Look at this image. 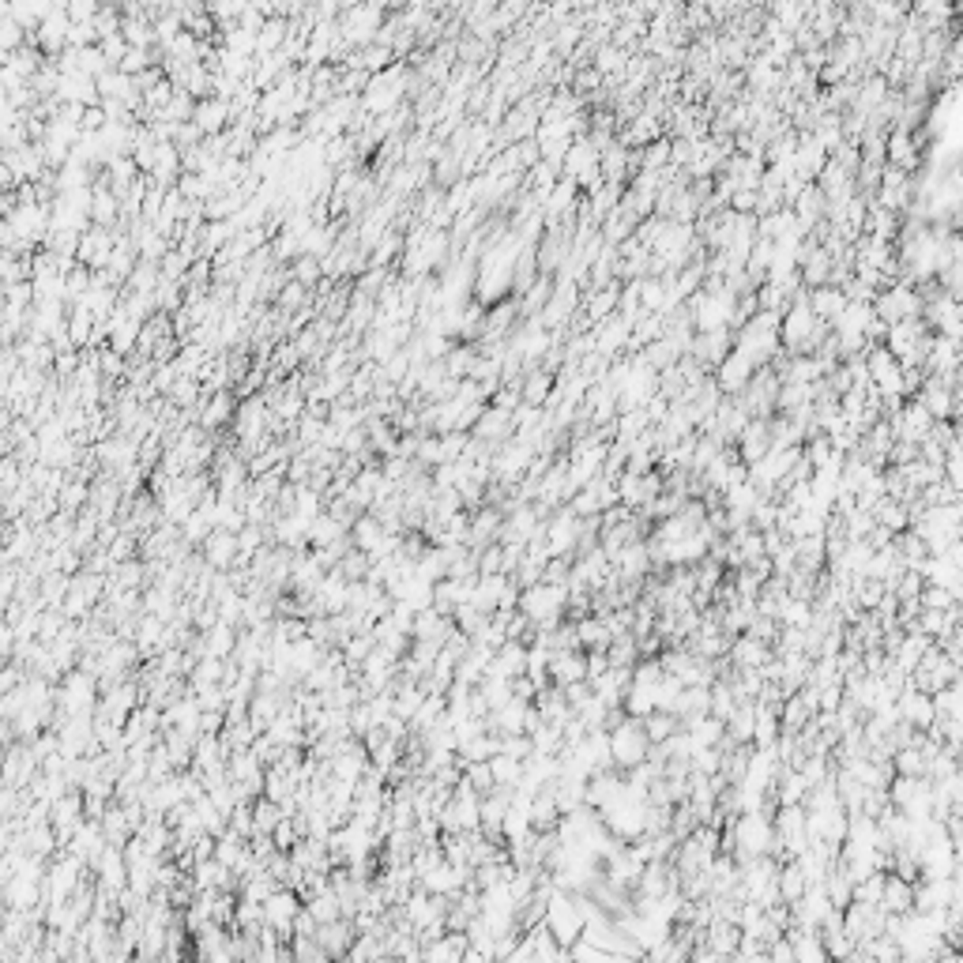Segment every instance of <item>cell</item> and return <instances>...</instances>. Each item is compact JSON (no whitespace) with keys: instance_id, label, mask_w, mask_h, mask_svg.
<instances>
[{"instance_id":"6da1fadb","label":"cell","mask_w":963,"mask_h":963,"mask_svg":"<svg viewBox=\"0 0 963 963\" xmlns=\"http://www.w3.org/2000/svg\"><path fill=\"white\" fill-rule=\"evenodd\" d=\"M647 734H644V723L625 715L618 726H610V756H614V768L618 772H628L632 764H640L647 760Z\"/></svg>"},{"instance_id":"7a4b0ae2","label":"cell","mask_w":963,"mask_h":963,"mask_svg":"<svg viewBox=\"0 0 963 963\" xmlns=\"http://www.w3.org/2000/svg\"><path fill=\"white\" fill-rule=\"evenodd\" d=\"M919 313H922V301L910 287H892L889 294H880L877 306H873V316L884 320V324H896V320L919 316Z\"/></svg>"},{"instance_id":"3957f363","label":"cell","mask_w":963,"mask_h":963,"mask_svg":"<svg viewBox=\"0 0 963 963\" xmlns=\"http://www.w3.org/2000/svg\"><path fill=\"white\" fill-rule=\"evenodd\" d=\"M896 712H900V719H903V723H910L915 730H926V726L937 719L929 693H919V689H910V686L896 693Z\"/></svg>"},{"instance_id":"277c9868","label":"cell","mask_w":963,"mask_h":963,"mask_svg":"<svg viewBox=\"0 0 963 963\" xmlns=\"http://www.w3.org/2000/svg\"><path fill=\"white\" fill-rule=\"evenodd\" d=\"M910 900H915V884L903 880V877L892 873V870H884V889H880L877 907H880V910H889V915H907V910H910Z\"/></svg>"},{"instance_id":"5b68a950","label":"cell","mask_w":963,"mask_h":963,"mask_svg":"<svg viewBox=\"0 0 963 963\" xmlns=\"http://www.w3.org/2000/svg\"><path fill=\"white\" fill-rule=\"evenodd\" d=\"M738 444H742V463H756L760 455L772 448V429H768V418H756V422H745V429L738 433Z\"/></svg>"},{"instance_id":"8992f818","label":"cell","mask_w":963,"mask_h":963,"mask_svg":"<svg viewBox=\"0 0 963 963\" xmlns=\"http://www.w3.org/2000/svg\"><path fill=\"white\" fill-rule=\"evenodd\" d=\"M809 309H813L817 320L835 324V320H840V313L847 309V294H843L840 287H835V283H824V287L813 290V301H809Z\"/></svg>"},{"instance_id":"52a82bcc","label":"cell","mask_w":963,"mask_h":963,"mask_svg":"<svg viewBox=\"0 0 963 963\" xmlns=\"http://www.w3.org/2000/svg\"><path fill=\"white\" fill-rule=\"evenodd\" d=\"M775 889H779L783 903H794V900L809 889V880H805V873L798 870V861H794V858L779 861V870H775Z\"/></svg>"},{"instance_id":"ba28073f","label":"cell","mask_w":963,"mask_h":963,"mask_svg":"<svg viewBox=\"0 0 963 963\" xmlns=\"http://www.w3.org/2000/svg\"><path fill=\"white\" fill-rule=\"evenodd\" d=\"M490 772H493V783H504V787H516L520 775H523V760L520 756H509V753H493L490 756Z\"/></svg>"},{"instance_id":"9c48e42d","label":"cell","mask_w":963,"mask_h":963,"mask_svg":"<svg viewBox=\"0 0 963 963\" xmlns=\"http://www.w3.org/2000/svg\"><path fill=\"white\" fill-rule=\"evenodd\" d=\"M892 772L896 775H926V753L919 745H903L892 753Z\"/></svg>"},{"instance_id":"30bf717a","label":"cell","mask_w":963,"mask_h":963,"mask_svg":"<svg viewBox=\"0 0 963 963\" xmlns=\"http://www.w3.org/2000/svg\"><path fill=\"white\" fill-rule=\"evenodd\" d=\"M640 723H644V734H647V742H663V738H670V734H674V730L681 726L674 712H658V707H655V712H647V715H644Z\"/></svg>"},{"instance_id":"8fae6325","label":"cell","mask_w":963,"mask_h":963,"mask_svg":"<svg viewBox=\"0 0 963 963\" xmlns=\"http://www.w3.org/2000/svg\"><path fill=\"white\" fill-rule=\"evenodd\" d=\"M550 388H553V376L550 373H530L523 384H520V399L530 403V407H542L550 399Z\"/></svg>"},{"instance_id":"7c38bea8","label":"cell","mask_w":963,"mask_h":963,"mask_svg":"<svg viewBox=\"0 0 963 963\" xmlns=\"http://www.w3.org/2000/svg\"><path fill=\"white\" fill-rule=\"evenodd\" d=\"M460 772H463V779L471 783V787H474L478 794H490V791L497 787V783H493V772H490V760H463Z\"/></svg>"},{"instance_id":"4fadbf2b","label":"cell","mask_w":963,"mask_h":963,"mask_svg":"<svg viewBox=\"0 0 963 963\" xmlns=\"http://www.w3.org/2000/svg\"><path fill=\"white\" fill-rule=\"evenodd\" d=\"M952 602H959V598L948 588H937V584H926L922 595H919V606H929V610H945V606H952Z\"/></svg>"}]
</instances>
